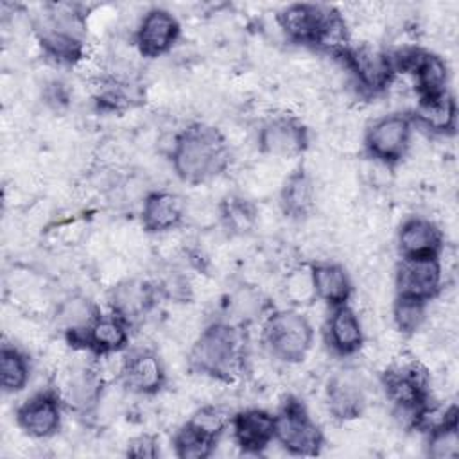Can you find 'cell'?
I'll use <instances>...</instances> for the list:
<instances>
[{"label":"cell","instance_id":"4dcf8cb0","mask_svg":"<svg viewBox=\"0 0 459 459\" xmlns=\"http://www.w3.org/2000/svg\"><path fill=\"white\" fill-rule=\"evenodd\" d=\"M217 443L215 437L190 421H185L172 437V448L179 459H206L213 454Z\"/></svg>","mask_w":459,"mask_h":459},{"label":"cell","instance_id":"52a82bcc","mask_svg":"<svg viewBox=\"0 0 459 459\" xmlns=\"http://www.w3.org/2000/svg\"><path fill=\"white\" fill-rule=\"evenodd\" d=\"M412 127V118L407 113L384 115L368 126L364 149L377 161L385 165L398 163L409 151Z\"/></svg>","mask_w":459,"mask_h":459},{"label":"cell","instance_id":"e0dca14e","mask_svg":"<svg viewBox=\"0 0 459 459\" xmlns=\"http://www.w3.org/2000/svg\"><path fill=\"white\" fill-rule=\"evenodd\" d=\"M129 328L131 326L113 312L99 314L70 346L88 350L97 357L115 355L129 346Z\"/></svg>","mask_w":459,"mask_h":459},{"label":"cell","instance_id":"7402d4cb","mask_svg":"<svg viewBox=\"0 0 459 459\" xmlns=\"http://www.w3.org/2000/svg\"><path fill=\"white\" fill-rule=\"evenodd\" d=\"M185 219V201L176 192L154 190L143 199L140 221L149 233H165L178 228Z\"/></svg>","mask_w":459,"mask_h":459},{"label":"cell","instance_id":"8992f818","mask_svg":"<svg viewBox=\"0 0 459 459\" xmlns=\"http://www.w3.org/2000/svg\"><path fill=\"white\" fill-rule=\"evenodd\" d=\"M274 441L290 455H319L325 436L308 414L305 403L296 396H287L274 414Z\"/></svg>","mask_w":459,"mask_h":459},{"label":"cell","instance_id":"83f0119b","mask_svg":"<svg viewBox=\"0 0 459 459\" xmlns=\"http://www.w3.org/2000/svg\"><path fill=\"white\" fill-rule=\"evenodd\" d=\"M99 308L86 296H72L65 299L56 312L57 326L63 330L68 342L77 339L99 316Z\"/></svg>","mask_w":459,"mask_h":459},{"label":"cell","instance_id":"d4e9b609","mask_svg":"<svg viewBox=\"0 0 459 459\" xmlns=\"http://www.w3.org/2000/svg\"><path fill=\"white\" fill-rule=\"evenodd\" d=\"M280 210L290 221H305L316 204V186L305 167L294 169L280 188Z\"/></svg>","mask_w":459,"mask_h":459},{"label":"cell","instance_id":"d6a6232c","mask_svg":"<svg viewBox=\"0 0 459 459\" xmlns=\"http://www.w3.org/2000/svg\"><path fill=\"white\" fill-rule=\"evenodd\" d=\"M160 454L158 439L151 434H140L133 437L126 446V455L134 459H154Z\"/></svg>","mask_w":459,"mask_h":459},{"label":"cell","instance_id":"4316f807","mask_svg":"<svg viewBox=\"0 0 459 459\" xmlns=\"http://www.w3.org/2000/svg\"><path fill=\"white\" fill-rule=\"evenodd\" d=\"M459 411L450 405L437 421L430 423L425 441V455L432 459H455L459 455Z\"/></svg>","mask_w":459,"mask_h":459},{"label":"cell","instance_id":"9c48e42d","mask_svg":"<svg viewBox=\"0 0 459 459\" xmlns=\"http://www.w3.org/2000/svg\"><path fill=\"white\" fill-rule=\"evenodd\" d=\"M341 59L351 72L357 86L369 95L382 93L396 77L391 52L380 50L368 43L351 45Z\"/></svg>","mask_w":459,"mask_h":459},{"label":"cell","instance_id":"6da1fadb","mask_svg":"<svg viewBox=\"0 0 459 459\" xmlns=\"http://www.w3.org/2000/svg\"><path fill=\"white\" fill-rule=\"evenodd\" d=\"M170 163L181 181L201 185L221 176L230 167L231 149L217 127L197 122L176 134Z\"/></svg>","mask_w":459,"mask_h":459},{"label":"cell","instance_id":"f546056e","mask_svg":"<svg viewBox=\"0 0 459 459\" xmlns=\"http://www.w3.org/2000/svg\"><path fill=\"white\" fill-rule=\"evenodd\" d=\"M30 378V362L27 355L11 344L0 348V384L5 393L23 391Z\"/></svg>","mask_w":459,"mask_h":459},{"label":"cell","instance_id":"2e32d148","mask_svg":"<svg viewBox=\"0 0 459 459\" xmlns=\"http://www.w3.org/2000/svg\"><path fill=\"white\" fill-rule=\"evenodd\" d=\"M325 400L333 420L344 423L362 416L368 398L360 377L355 371L333 373L325 387Z\"/></svg>","mask_w":459,"mask_h":459},{"label":"cell","instance_id":"5b68a950","mask_svg":"<svg viewBox=\"0 0 459 459\" xmlns=\"http://www.w3.org/2000/svg\"><path fill=\"white\" fill-rule=\"evenodd\" d=\"M267 351L281 362H303L314 344V328L305 314L294 308L271 312L262 328Z\"/></svg>","mask_w":459,"mask_h":459},{"label":"cell","instance_id":"603a6c76","mask_svg":"<svg viewBox=\"0 0 459 459\" xmlns=\"http://www.w3.org/2000/svg\"><path fill=\"white\" fill-rule=\"evenodd\" d=\"M102 378L100 375L88 366L74 368L66 380L63 389L59 391V396L70 411L77 414H88L91 412L100 398H102Z\"/></svg>","mask_w":459,"mask_h":459},{"label":"cell","instance_id":"cb8c5ba5","mask_svg":"<svg viewBox=\"0 0 459 459\" xmlns=\"http://www.w3.org/2000/svg\"><path fill=\"white\" fill-rule=\"evenodd\" d=\"M412 124L423 127L425 131L448 136L455 133L457 127V104L450 91H445L436 97L418 99V106L411 115Z\"/></svg>","mask_w":459,"mask_h":459},{"label":"cell","instance_id":"3957f363","mask_svg":"<svg viewBox=\"0 0 459 459\" xmlns=\"http://www.w3.org/2000/svg\"><path fill=\"white\" fill-rule=\"evenodd\" d=\"M380 384L396 412L405 416L411 425L421 427L427 414L432 411L427 368L418 360L394 364L382 373Z\"/></svg>","mask_w":459,"mask_h":459},{"label":"cell","instance_id":"7c38bea8","mask_svg":"<svg viewBox=\"0 0 459 459\" xmlns=\"http://www.w3.org/2000/svg\"><path fill=\"white\" fill-rule=\"evenodd\" d=\"M256 142L264 154L274 158H296L308 149L310 133L299 118L292 115H278L262 124Z\"/></svg>","mask_w":459,"mask_h":459},{"label":"cell","instance_id":"ffe728a7","mask_svg":"<svg viewBox=\"0 0 459 459\" xmlns=\"http://www.w3.org/2000/svg\"><path fill=\"white\" fill-rule=\"evenodd\" d=\"M441 230L425 217H409L402 222L396 235L400 258H439L443 251Z\"/></svg>","mask_w":459,"mask_h":459},{"label":"cell","instance_id":"30bf717a","mask_svg":"<svg viewBox=\"0 0 459 459\" xmlns=\"http://www.w3.org/2000/svg\"><path fill=\"white\" fill-rule=\"evenodd\" d=\"M337 13V9L323 4H290L278 13L276 20L290 41L316 48Z\"/></svg>","mask_w":459,"mask_h":459},{"label":"cell","instance_id":"ac0fdd59","mask_svg":"<svg viewBox=\"0 0 459 459\" xmlns=\"http://www.w3.org/2000/svg\"><path fill=\"white\" fill-rule=\"evenodd\" d=\"M230 427L235 445L247 455H260L274 441V414L265 409L238 411L231 416Z\"/></svg>","mask_w":459,"mask_h":459},{"label":"cell","instance_id":"277c9868","mask_svg":"<svg viewBox=\"0 0 459 459\" xmlns=\"http://www.w3.org/2000/svg\"><path fill=\"white\" fill-rule=\"evenodd\" d=\"M36 38L43 54L56 65H75L84 57V22L72 5H50L36 23Z\"/></svg>","mask_w":459,"mask_h":459},{"label":"cell","instance_id":"9a60e30c","mask_svg":"<svg viewBox=\"0 0 459 459\" xmlns=\"http://www.w3.org/2000/svg\"><path fill=\"white\" fill-rule=\"evenodd\" d=\"M167 371L160 355L152 350H134L120 366V384L133 394L151 396L163 389Z\"/></svg>","mask_w":459,"mask_h":459},{"label":"cell","instance_id":"5bb4252c","mask_svg":"<svg viewBox=\"0 0 459 459\" xmlns=\"http://www.w3.org/2000/svg\"><path fill=\"white\" fill-rule=\"evenodd\" d=\"M396 296H409L421 301L434 299L443 285L439 258H400L394 274Z\"/></svg>","mask_w":459,"mask_h":459},{"label":"cell","instance_id":"7a4b0ae2","mask_svg":"<svg viewBox=\"0 0 459 459\" xmlns=\"http://www.w3.org/2000/svg\"><path fill=\"white\" fill-rule=\"evenodd\" d=\"M194 373L219 380L235 382L244 371V335L230 321L210 323L194 341L188 353Z\"/></svg>","mask_w":459,"mask_h":459},{"label":"cell","instance_id":"484cf974","mask_svg":"<svg viewBox=\"0 0 459 459\" xmlns=\"http://www.w3.org/2000/svg\"><path fill=\"white\" fill-rule=\"evenodd\" d=\"M310 278L317 299L330 307L346 305L353 292L348 271L335 262H317L310 265Z\"/></svg>","mask_w":459,"mask_h":459},{"label":"cell","instance_id":"ba28073f","mask_svg":"<svg viewBox=\"0 0 459 459\" xmlns=\"http://www.w3.org/2000/svg\"><path fill=\"white\" fill-rule=\"evenodd\" d=\"M396 74L414 79L418 99H429L448 91V66L445 59L420 47H405L391 52Z\"/></svg>","mask_w":459,"mask_h":459},{"label":"cell","instance_id":"d6986e66","mask_svg":"<svg viewBox=\"0 0 459 459\" xmlns=\"http://www.w3.org/2000/svg\"><path fill=\"white\" fill-rule=\"evenodd\" d=\"M160 289L147 280H124L111 287L108 305L111 312L122 317L129 326L143 319L158 301Z\"/></svg>","mask_w":459,"mask_h":459},{"label":"cell","instance_id":"f1b7e54d","mask_svg":"<svg viewBox=\"0 0 459 459\" xmlns=\"http://www.w3.org/2000/svg\"><path fill=\"white\" fill-rule=\"evenodd\" d=\"M219 212H221V222L230 235L249 233L255 228L258 219L256 206L249 199L237 194L226 195L219 206Z\"/></svg>","mask_w":459,"mask_h":459},{"label":"cell","instance_id":"44dd1931","mask_svg":"<svg viewBox=\"0 0 459 459\" xmlns=\"http://www.w3.org/2000/svg\"><path fill=\"white\" fill-rule=\"evenodd\" d=\"M325 341L328 348L341 357L355 355L362 348V323L348 303L332 307V312L325 325Z\"/></svg>","mask_w":459,"mask_h":459},{"label":"cell","instance_id":"1f68e13d","mask_svg":"<svg viewBox=\"0 0 459 459\" xmlns=\"http://www.w3.org/2000/svg\"><path fill=\"white\" fill-rule=\"evenodd\" d=\"M427 301L409 298V296H394L393 303V323L396 330L403 335L416 333L427 317Z\"/></svg>","mask_w":459,"mask_h":459},{"label":"cell","instance_id":"8fae6325","mask_svg":"<svg viewBox=\"0 0 459 459\" xmlns=\"http://www.w3.org/2000/svg\"><path fill=\"white\" fill-rule=\"evenodd\" d=\"M63 400L59 391L45 389L29 396L16 409V425L34 439H47L57 434L63 421Z\"/></svg>","mask_w":459,"mask_h":459},{"label":"cell","instance_id":"4fadbf2b","mask_svg":"<svg viewBox=\"0 0 459 459\" xmlns=\"http://www.w3.org/2000/svg\"><path fill=\"white\" fill-rule=\"evenodd\" d=\"M181 36V25L178 18L163 9L152 7L149 9L138 23L134 34V45L140 56L147 59H156L172 50Z\"/></svg>","mask_w":459,"mask_h":459}]
</instances>
